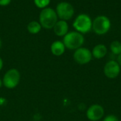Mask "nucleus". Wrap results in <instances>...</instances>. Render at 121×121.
<instances>
[{
	"label": "nucleus",
	"mask_w": 121,
	"mask_h": 121,
	"mask_svg": "<svg viewBox=\"0 0 121 121\" xmlns=\"http://www.w3.org/2000/svg\"><path fill=\"white\" fill-rule=\"evenodd\" d=\"M108 49L106 46L104 44H99L96 45L91 51L92 56H94L96 59H101L105 57V56L107 54Z\"/></svg>",
	"instance_id": "f8f14e48"
},
{
	"label": "nucleus",
	"mask_w": 121,
	"mask_h": 121,
	"mask_svg": "<svg viewBox=\"0 0 121 121\" xmlns=\"http://www.w3.org/2000/svg\"><path fill=\"white\" fill-rule=\"evenodd\" d=\"M1 46H2V43H1V39H0V49H1Z\"/></svg>",
	"instance_id": "412c9836"
},
{
	"label": "nucleus",
	"mask_w": 121,
	"mask_h": 121,
	"mask_svg": "<svg viewBox=\"0 0 121 121\" xmlns=\"http://www.w3.org/2000/svg\"><path fill=\"white\" fill-rule=\"evenodd\" d=\"M41 29H42V26L40 24L36 21H30L27 26V30L31 34H38L41 31Z\"/></svg>",
	"instance_id": "ddd939ff"
},
{
	"label": "nucleus",
	"mask_w": 121,
	"mask_h": 121,
	"mask_svg": "<svg viewBox=\"0 0 121 121\" xmlns=\"http://www.w3.org/2000/svg\"><path fill=\"white\" fill-rule=\"evenodd\" d=\"M54 33L57 36H65L69 31V25L66 21H57L53 27Z\"/></svg>",
	"instance_id": "9d476101"
},
{
	"label": "nucleus",
	"mask_w": 121,
	"mask_h": 121,
	"mask_svg": "<svg viewBox=\"0 0 121 121\" xmlns=\"http://www.w3.org/2000/svg\"><path fill=\"white\" fill-rule=\"evenodd\" d=\"M111 26V20L108 17L101 15L95 18L92 24V29L97 35H104L108 32Z\"/></svg>",
	"instance_id": "39448f33"
},
{
	"label": "nucleus",
	"mask_w": 121,
	"mask_h": 121,
	"mask_svg": "<svg viewBox=\"0 0 121 121\" xmlns=\"http://www.w3.org/2000/svg\"><path fill=\"white\" fill-rule=\"evenodd\" d=\"M121 72V66L115 60L108 61L104 68V73L105 76L111 79L116 78L118 76Z\"/></svg>",
	"instance_id": "6e6552de"
},
{
	"label": "nucleus",
	"mask_w": 121,
	"mask_h": 121,
	"mask_svg": "<svg viewBox=\"0 0 121 121\" xmlns=\"http://www.w3.org/2000/svg\"><path fill=\"white\" fill-rule=\"evenodd\" d=\"M50 0H34V4L39 9H45L49 5Z\"/></svg>",
	"instance_id": "2eb2a0df"
},
{
	"label": "nucleus",
	"mask_w": 121,
	"mask_h": 121,
	"mask_svg": "<svg viewBox=\"0 0 121 121\" xmlns=\"http://www.w3.org/2000/svg\"><path fill=\"white\" fill-rule=\"evenodd\" d=\"M21 81V73L20 71L12 68L6 71L2 78L3 86L8 89H13L16 88Z\"/></svg>",
	"instance_id": "20e7f679"
},
{
	"label": "nucleus",
	"mask_w": 121,
	"mask_h": 121,
	"mask_svg": "<svg viewBox=\"0 0 121 121\" xmlns=\"http://www.w3.org/2000/svg\"><path fill=\"white\" fill-rule=\"evenodd\" d=\"M91 51L85 47H81L75 50L73 54L74 60L79 65H85L89 63L92 59Z\"/></svg>",
	"instance_id": "0eeeda50"
},
{
	"label": "nucleus",
	"mask_w": 121,
	"mask_h": 121,
	"mask_svg": "<svg viewBox=\"0 0 121 121\" xmlns=\"http://www.w3.org/2000/svg\"><path fill=\"white\" fill-rule=\"evenodd\" d=\"M63 44L66 48L69 50H77L81 48L84 43L83 34L74 31L68 32L63 38Z\"/></svg>",
	"instance_id": "f03ea898"
},
{
	"label": "nucleus",
	"mask_w": 121,
	"mask_h": 121,
	"mask_svg": "<svg viewBox=\"0 0 121 121\" xmlns=\"http://www.w3.org/2000/svg\"><path fill=\"white\" fill-rule=\"evenodd\" d=\"M11 0H0V6H8L11 3Z\"/></svg>",
	"instance_id": "f3484780"
},
{
	"label": "nucleus",
	"mask_w": 121,
	"mask_h": 121,
	"mask_svg": "<svg viewBox=\"0 0 121 121\" xmlns=\"http://www.w3.org/2000/svg\"><path fill=\"white\" fill-rule=\"evenodd\" d=\"M93 21L91 17L86 14H79L73 22V27L76 31L84 34L89 33L92 29Z\"/></svg>",
	"instance_id": "7ed1b4c3"
},
{
	"label": "nucleus",
	"mask_w": 121,
	"mask_h": 121,
	"mask_svg": "<svg viewBox=\"0 0 121 121\" xmlns=\"http://www.w3.org/2000/svg\"><path fill=\"white\" fill-rule=\"evenodd\" d=\"M116 61L118 63L119 66L121 67V53L120 55L118 56V58H117V61Z\"/></svg>",
	"instance_id": "6ab92c4d"
},
{
	"label": "nucleus",
	"mask_w": 121,
	"mask_h": 121,
	"mask_svg": "<svg viewBox=\"0 0 121 121\" xmlns=\"http://www.w3.org/2000/svg\"><path fill=\"white\" fill-rule=\"evenodd\" d=\"M65 46L61 41H55L50 46V51L55 56H60L65 52Z\"/></svg>",
	"instance_id": "9b49d317"
},
{
	"label": "nucleus",
	"mask_w": 121,
	"mask_h": 121,
	"mask_svg": "<svg viewBox=\"0 0 121 121\" xmlns=\"http://www.w3.org/2000/svg\"><path fill=\"white\" fill-rule=\"evenodd\" d=\"M55 11L57 16L61 20L67 21L72 18L74 14V9L70 3L67 1H62L57 5Z\"/></svg>",
	"instance_id": "423d86ee"
},
{
	"label": "nucleus",
	"mask_w": 121,
	"mask_h": 121,
	"mask_svg": "<svg viewBox=\"0 0 121 121\" xmlns=\"http://www.w3.org/2000/svg\"><path fill=\"white\" fill-rule=\"evenodd\" d=\"M110 48L113 54L120 55L121 53V43L119 41H113L110 45Z\"/></svg>",
	"instance_id": "4468645a"
},
{
	"label": "nucleus",
	"mask_w": 121,
	"mask_h": 121,
	"mask_svg": "<svg viewBox=\"0 0 121 121\" xmlns=\"http://www.w3.org/2000/svg\"><path fill=\"white\" fill-rule=\"evenodd\" d=\"M103 121H119V120H118V118L115 115L111 114V115L106 116L104 118V119Z\"/></svg>",
	"instance_id": "dca6fc26"
},
{
	"label": "nucleus",
	"mask_w": 121,
	"mask_h": 121,
	"mask_svg": "<svg viewBox=\"0 0 121 121\" xmlns=\"http://www.w3.org/2000/svg\"><path fill=\"white\" fill-rule=\"evenodd\" d=\"M105 111L104 108L99 104L91 106L86 111V117L91 121H99L104 116Z\"/></svg>",
	"instance_id": "1a4fd4ad"
},
{
	"label": "nucleus",
	"mask_w": 121,
	"mask_h": 121,
	"mask_svg": "<svg viewBox=\"0 0 121 121\" xmlns=\"http://www.w3.org/2000/svg\"><path fill=\"white\" fill-rule=\"evenodd\" d=\"M3 86V82H2V79L0 78V88Z\"/></svg>",
	"instance_id": "aec40b11"
},
{
	"label": "nucleus",
	"mask_w": 121,
	"mask_h": 121,
	"mask_svg": "<svg viewBox=\"0 0 121 121\" xmlns=\"http://www.w3.org/2000/svg\"><path fill=\"white\" fill-rule=\"evenodd\" d=\"M57 15L56 11L52 8L43 9L39 16V21L41 26L46 29H53L57 21Z\"/></svg>",
	"instance_id": "f257e3e1"
},
{
	"label": "nucleus",
	"mask_w": 121,
	"mask_h": 121,
	"mask_svg": "<svg viewBox=\"0 0 121 121\" xmlns=\"http://www.w3.org/2000/svg\"><path fill=\"white\" fill-rule=\"evenodd\" d=\"M3 67H4V61H3L2 58L0 56V71L2 70Z\"/></svg>",
	"instance_id": "a211bd4d"
}]
</instances>
